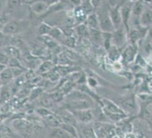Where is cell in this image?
I'll list each match as a JSON object with an SVG mask.
<instances>
[{"label": "cell", "mask_w": 152, "mask_h": 138, "mask_svg": "<svg viewBox=\"0 0 152 138\" xmlns=\"http://www.w3.org/2000/svg\"><path fill=\"white\" fill-rule=\"evenodd\" d=\"M138 99L141 102L140 116L152 127V95L141 93L138 96Z\"/></svg>", "instance_id": "6da1fadb"}, {"label": "cell", "mask_w": 152, "mask_h": 138, "mask_svg": "<svg viewBox=\"0 0 152 138\" xmlns=\"http://www.w3.org/2000/svg\"><path fill=\"white\" fill-rule=\"evenodd\" d=\"M93 127L97 138H114L116 136V126L111 122L95 121Z\"/></svg>", "instance_id": "7a4b0ae2"}, {"label": "cell", "mask_w": 152, "mask_h": 138, "mask_svg": "<svg viewBox=\"0 0 152 138\" xmlns=\"http://www.w3.org/2000/svg\"><path fill=\"white\" fill-rule=\"evenodd\" d=\"M99 12H96L99 21V27L102 32H113L115 30L109 15V9H102L98 7Z\"/></svg>", "instance_id": "3957f363"}, {"label": "cell", "mask_w": 152, "mask_h": 138, "mask_svg": "<svg viewBox=\"0 0 152 138\" xmlns=\"http://www.w3.org/2000/svg\"><path fill=\"white\" fill-rule=\"evenodd\" d=\"M128 41V33L124 27L115 29L111 33V42L113 46L122 50L127 46L126 43Z\"/></svg>", "instance_id": "277c9868"}, {"label": "cell", "mask_w": 152, "mask_h": 138, "mask_svg": "<svg viewBox=\"0 0 152 138\" xmlns=\"http://www.w3.org/2000/svg\"><path fill=\"white\" fill-rule=\"evenodd\" d=\"M138 45L129 44L121 52V60L124 64H130L134 62L138 54ZM123 63V64H124Z\"/></svg>", "instance_id": "5b68a950"}, {"label": "cell", "mask_w": 152, "mask_h": 138, "mask_svg": "<svg viewBox=\"0 0 152 138\" xmlns=\"http://www.w3.org/2000/svg\"><path fill=\"white\" fill-rule=\"evenodd\" d=\"M94 101L91 100H75L67 101L65 104V109L70 111H81L91 109L94 106Z\"/></svg>", "instance_id": "8992f818"}, {"label": "cell", "mask_w": 152, "mask_h": 138, "mask_svg": "<svg viewBox=\"0 0 152 138\" xmlns=\"http://www.w3.org/2000/svg\"><path fill=\"white\" fill-rule=\"evenodd\" d=\"M133 3L128 2L124 3L123 6H121V15L122 19V25L126 30L127 33L130 31L129 28V23L132 19V9Z\"/></svg>", "instance_id": "52a82bcc"}, {"label": "cell", "mask_w": 152, "mask_h": 138, "mask_svg": "<svg viewBox=\"0 0 152 138\" xmlns=\"http://www.w3.org/2000/svg\"><path fill=\"white\" fill-rule=\"evenodd\" d=\"M72 111L77 121L82 124H91L94 121V115H93L91 109H86V110L81 111Z\"/></svg>", "instance_id": "ba28073f"}, {"label": "cell", "mask_w": 152, "mask_h": 138, "mask_svg": "<svg viewBox=\"0 0 152 138\" xmlns=\"http://www.w3.org/2000/svg\"><path fill=\"white\" fill-rule=\"evenodd\" d=\"M24 28V25L20 21L12 20L8 22L2 29V32L9 36H15L21 32Z\"/></svg>", "instance_id": "9c48e42d"}, {"label": "cell", "mask_w": 152, "mask_h": 138, "mask_svg": "<svg viewBox=\"0 0 152 138\" xmlns=\"http://www.w3.org/2000/svg\"><path fill=\"white\" fill-rule=\"evenodd\" d=\"M101 106L102 107L104 111L106 113H119V114H128L123 110L121 107L118 105V104H116L113 101H111V100L105 98H102Z\"/></svg>", "instance_id": "30bf717a"}, {"label": "cell", "mask_w": 152, "mask_h": 138, "mask_svg": "<svg viewBox=\"0 0 152 138\" xmlns=\"http://www.w3.org/2000/svg\"><path fill=\"white\" fill-rule=\"evenodd\" d=\"M30 9L34 15H43L48 13L49 7L45 2L39 0H34L29 2Z\"/></svg>", "instance_id": "8fae6325"}, {"label": "cell", "mask_w": 152, "mask_h": 138, "mask_svg": "<svg viewBox=\"0 0 152 138\" xmlns=\"http://www.w3.org/2000/svg\"><path fill=\"white\" fill-rule=\"evenodd\" d=\"M109 15L115 29L122 27V19H121V5H118L115 7H110Z\"/></svg>", "instance_id": "7c38bea8"}, {"label": "cell", "mask_w": 152, "mask_h": 138, "mask_svg": "<svg viewBox=\"0 0 152 138\" xmlns=\"http://www.w3.org/2000/svg\"><path fill=\"white\" fill-rule=\"evenodd\" d=\"M139 26L141 28L148 30L152 27V9H145L139 19Z\"/></svg>", "instance_id": "4fadbf2b"}, {"label": "cell", "mask_w": 152, "mask_h": 138, "mask_svg": "<svg viewBox=\"0 0 152 138\" xmlns=\"http://www.w3.org/2000/svg\"><path fill=\"white\" fill-rule=\"evenodd\" d=\"M13 127L16 130L22 132L31 133L33 131V124L29 122L28 121L22 119V118H18L13 121L12 122Z\"/></svg>", "instance_id": "5bb4252c"}, {"label": "cell", "mask_w": 152, "mask_h": 138, "mask_svg": "<svg viewBox=\"0 0 152 138\" xmlns=\"http://www.w3.org/2000/svg\"><path fill=\"white\" fill-rule=\"evenodd\" d=\"M58 117L60 118L61 123L69 124L77 126L78 121H77L72 111H71L69 109H65L64 110H61L58 114Z\"/></svg>", "instance_id": "9a60e30c"}, {"label": "cell", "mask_w": 152, "mask_h": 138, "mask_svg": "<svg viewBox=\"0 0 152 138\" xmlns=\"http://www.w3.org/2000/svg\"><path fill=\"white\" fill-rule=\"evenodd\" d=\"M65 98L67 101H75V100H91L93 101L90 96L76 88L71 91L69 94L65 96Z\"/></svg>", "instance_id": "2e32d148"}, {"label": "cell", "mask_w": 152, "mask_h": 138, "mask_svg": "<svg viewBox=\"0 0 152 138\" xmlns=\"http://www.w3.org/2000/svg\"><path fill=\"white\" fill-rule=\"evenodd\" d=\"M72 14L73 18L75 21L76 25L83 24V23L86 22V19H87L88 15L86 13V12L84 11V9L81 6L75 7L72 10Z\"/></svg>", "instance_id": "e0dca14e"}, {"label": "cell", "mask_w": 152, "mask_h": 138, "mask_svg": "<svg viewBox=\"0 0 152 138\" xmlns=\"http://www.w3.org/2000/svg\"><path fill=\"white\" fill-rule=\"evenodd\" d=\"M39 41L43 45L46 47L48 50L52 51V50H55L58 47H59L61 44L59 43H58L56 40L51 37L49 35H43V36H39Z\"/></svg>", "instance_id": "ac0fdd59"}, {"label": "cell", "mask_w": 152, "mask_h": 138, "mask_svg": "<svg viewBox=\"0 0 152 138\" xmlns=\"http://www.w3.org/2000/svg\"><path fill=\"white\" fill-rule=\"evenodd\" d=\"M3 52L10 58H17V59L22 60V52L19 48L13 46V45H8V46L3 47Z\"/></svg>", "instance_id": "d6986e66"}, {"label": "cell", "mask_w": 152, "mask_h": 138, "mask_svg": "<svg viewBox=\"0 0 152 138\" xmlns=\"http://www.w3.org/2000/svg\"><path fill=\"white\" fill-rule=\"evenodd\" d=\"M56 63L52 60L42 61V63L40 64L39 68L36 70V73H37L38 75H42L51 71L52 70H53L56 67Z\"/></svg>", "instance_id": "ffe728a7"}, {"label": "cell", "mask_w": 152, "mask_h": 138, "mask_svg": "<svg viewBox=\"0 0 152 138\" xmlns=\"http://www.w3.org/2000/svg\"><path fill=\"white\" fill-rule=\"evenodd\" d=\"M128 39L131 44H137L142 39V33L138 28L131 29L128 33Z\"/></svg>", "instance_id": "44dd1931"}, {"label": "cell", "mask_w": 152, "mask_h": 138, "mask_svg": "<svg viewBox=\"0 0 152 138\" xmlns=\"http://www.w3.org/2000/svg\"><path fill=\"white\" fill-rule=\"evenodd\" d=\"M48 35L54 40H56L58 43H59L60 44H62L65 38L63 31H62L61 28H58V27H52V30L50 31Z\"/></svg>", "instance_id": "7402d4cb"}, {"label": "cell", "mask_w": 152, "mask_h": 138, "mask_svg": "<svg viewBox=\"0 0 152 138\" xmlns=\"http://www.w3.org/2000/svg\"><path fill=\"white\" fill-rule=\"evenodd\" d=\"M89 40H91L94 44L102 45V32L100 29L89 28Z\"/></svg>", "instance_id": "603a6c76"}, {"label": "cell", "mask_w": 152, "mask_h": 138, "mask_svg": "<svg viewBox=\"0 0 152 138\" xmlns=\"http://www.w3.org/2000/svg\"><path fill=\"white\" fill-rule=\"evenodd\" d=\"M14 80L12 72L10 67L8 66L3 72L0 73V84L2 86L7 85V83Z\"/></svg>", "instance_id": "cb8c5ba5"}, {"label": "cell", "mask_w": 152, "mask_h": 138, "mask_svg": "<svg viewBox=\"0 0 152 138\" xmlns=\"http://www.w3.org/2000/svg\"><path fill=\"white\" fill-rule=\"evenodd\" d=\"M121 49L118 48L115 46H111L109 50H108V57L109 58L110 60L112 62H118V61H121Z\"/></svg>", "instance_id": "d4e9b609"}, {"label": "cell", "mask_w": 152, "mask_h": 138, "mask_svg": "<svg viewBox=\"0 0 152 138\" xmlns=\"http://www.w3.org/2000/svg\"><path fill=\"white\" fill-rule=\"evenodd\" d=\"M43 119L45 120V121L47 124L52 127V128L54 127H58L61 125V121L60 118L58 117V115H56L54 113H52V114H48L46 117L43 118Z\"/></svg>", "instance_id": "484cf974"}, {"label": "cell", "mask_w": 152, "mask_h": 138, "mask_svg": "<svg viewBox=\"0 0 152 138\" xmlns=\"http://www.w3.org/2000/svg\"><path fill=\"white\" fill-rule=\"evenodd\" d=\"M85 24H86L89 28L100 29V27H99V21H98V18L96 12H94L92 13V14H91V15H88L87 19H86Z\"/></svg>", "instance_id": "4316f807"}, {"label": "cell", "mask_w": 152, "mask_h": 138, "mask_svg": "<svg viewBox=\"0 0 152 138\" xmlns=\"http://www.w3.org/2000/svg\"><path fill=\"white\" fill-rule=\"evenodd\" d=\"M11 90L7 85H3L0 87V104L4 105L7 103L11 98Z\"/></svg>", "instance_id": "83f0119b"}, {"label": "cell", "mask_w": 152, "mask_h": 138, "mask_svg": "<svg viewBox=\"0 0 152 138\" xmlns=\"http://www.w3.org/2000/svg\"><path fill=\"white\" fill-rule=\"evenodd\" d=\"M76 35L84 39L89 38V28L85 23L80 24L75 27Z\"/></svg>", "instance_id": "f1b7e54d"}, {"label": "cell", "mask_w": 152, "mask_h": 138, "mask_svg": "<svg viewBox=\"0 0 152 138\" xmlns=\"http://www.w3.org/2000/svg\"><path fill=\"white\" fill-rule=\"evenodd\" d=\"M85 127L82 128L81 131V135L83 138H97L96 134H95V130L93 127V124L91 125V124H84Z\"/></svg>", "instance_id": "f546056e"}, {"label": "cell", "mask_w": 152, "mask_h": 138, "mask_svg": "<svg viewBox=\"0 0 152 138\" xmlns=\"http://www.w3.org/2000/svg\"><path fill=\"white\" fill-rule=\"evenodd\" d=\"M60 127L65 130L68 134L72 137V138H79V133L78 131L77 127L72 124H69L61 123Z\"/></svg>", "instance_id": "4dcf8cb0"}, {"label": "cell", "mask_w": 152, "mask_h": 138, "mask_svg": "<svg viewBox=\"0 0 152 138\" xmlns=\"http://www.w3.org/2000/svg\"><path fill=\"white\" fill-rule=\"evenodd\" d=\"M39 105H41V107L46 108V109H49L50 108L52 107V105L54 104V101H52L49 94L43 93V94L39 98Z\"/></svg>", "instance_id": "1f68e13d"}, {"label": "cell", "mask_w": 152, "mask_h": 138, "mask_svg": "<svg viewBox=\"0 0 152 138\" xmlns=\"http://www.w3.org/2000/svg\"><path fill=\"white\" fill-rule=\"evenodd\" d=\"M72 63L73 60H72L63 51H61L57 56L56 65H59V66H72Z\"/></svg>", "instance_id": "d6a6232c"}, {"label": "cell", "mask_w": 152, "mask_h": 138, "mask_svg": "<svg viewBox=\"0 0 152 138\" xmlns=\"http://www.w3.org/2000/svg\"><path fill=\"white\" fill-rule=\"evenodd\" d=\"M51 137L52 138H72V137L69 134H68L65 130L60 127L52 128Z\"/></svg>", "instance_id": "836d02e7"}, {"label": "cell", "mask_w": 152, "mask_h": 138, "mask_svg": "<svg viewBox=\"0 0 152 138\" xmlns=\"http://www.w3.org/2000/svg\"><path fill=\"white\" fill-rule=\"evenodd\" d=\"M81 6L84 9V11L86 12V13L88 15H91L92 13L95 12V6L93 5L91 2V0H82Z\"/></svg>", "instance_id": "e575fe53"}, {"label": "cell", "mask_w": 152, "mask_h": 138, "mask_svg": "<svg viewBox=\"0 0 152 138\" xmlns=\"http://www.w3.org/2000/svg\"><path fill=\"white\" fill-rule=\"evenodd\" d=\"M111 33L112 32H102V45L104 48L108 51L110 48L112 46V42H111Z\"/></svg>", "instance_id": "d590c367"}, {"label": "cell", "mask_w": 152, "mask_h": 138, "mask_svg": "<svg viewBox=\"0 0 152 138\" xmlns=\"http://www.w3.org/2000/svg\"><path fill=\"white\" fill-rule=\"evenodd\" d=\"M52 27L48 24L46 22H42L40 23L38 28V33H39V36H43V35H48L50 31L52 30Z\"/></svg>", "instance_id": "8d00e7d4"}, {"label": "cell", "mask_w": 152, "mask_h": 138, "mask_svg": "<svg viewBox=\"0 0 152 138\" xmlns=\"http://www.w3.org/2000/svg\"><path fill=\"white\" fill-rule=\"evenodd\" d=\"M43 93H44V88L42 87H35L34 88H32V90H31V92H30V99L33 100L39 98Z\"/></svg>", "instance_id": "74e56055"}, {"label": "cell", "mask_w": 152, "mask_h": 138, "mask_svg": "<svg viewBox=\"0 0 152 138\" xmlns=\"http://www.w3.org/2000/svg\"><path fill=\"white\" fill-rule=\"evenodd\" d=\"M12 36L6 34L2 31H0V47H5L10 45Z\"/></svg>", "instance_id": "f35d334b"}, {"label": "cell", "mask_w": 152, "mask_h": 138, "mask_svg": "<svg viewBox=\"0 0 152 138\" xmlns=\"http://www.w3.org/2000/svg\"><path fill=\"white\" fill-rule=\"evenodd\" d=\"M76 42H77L76 37L75 36H73V37H65L62 44H63L64 47H65L70 48V49H74L75 47Z\"/></svg>", "instance_id": "ab89813d"}, {"label": "cell", "mask_w": 152, "mask_h": 138, "mask_svg": "<svg viewBox=\"0 0 152 138\" xmlns=\"http://www.w3.org/2000/svg\"><path fill=\"white\" fill-rule=\"evenodd\" d=\"M8 66L10 67V68L25 69L24 66L22 63L21 60L17 59V58H10L9 63H8Z\"/></svg>", "instance_id": "60d3db41"}, {"label": "cell", "mask_w": 152, "mask_h": 138, "mask_svg": "<svg viewBox=\"0 0 152 138\" xmlns=\"http://www.w3.org/2000/svg\"><path fill=\"white\" fill-rule=\"evenodd\" d=\"M63 31L64 35L65 37H73L75 36V27H65V28H61Z\"/></svg>", "instance_id": "b9f144b4"}, {"label": "cell", "mask_w": 152, "mask_h": 138, "mask_svg": "<svg viewBox=\"0 0 152 138\" xmlns=\"http://www.w3.org/2000/svg\"><path fill=\"white\" fill-rule=\"evenodd\" d=\"M86 84H87L90 88H95L98 86V82L95 78L91 77V76H88L87 83H86Z\"/></svg>", "instance_id": "7bdbcfd3"}, {"label": "cell", "mask_w": 152, "mask_h": 138, "mask_svg": "<svg viewBox=\"0 0 152 138\" xmlns=\"http://www.w3.org/2000/svg\"><path fill=\"white\" fill-rule=\"evenodd\" d=\"M22 4V0H8V7L10 9H15Z\"/></svg>", "instance_id": "ee69618b"}, {"label": "cell", "mask_w": 152, "mask_h": 138, "mask_svg": "<svg viewBox=\"0 0 152 138\" xmlns=\"http://www.w3.org/2000/svg\"><path fill=\"white\" fill-rule=\"evenodd\" d=\"M10 59V57H8L3 51L0 52V63H1V64H5L6 65V66H8V63H9Z\"/></svg>", "instance_id": "f6af8a7d"}, {"label": "cell", "mask_w": 152, "mask_h": 138, "mask_svg": "<svg viewBox=\"0 0 152 138\" xmlns=\"http://www.w3.org/2000/svg\"><path fill=\"white\" fill-rule=\"evenodd\" d=\"M9 22H10V20H9L7 16H6V15H0V31H2L5 25Z\"/></svg>", "instance_id": "bcb514c9"}, {"label": "cell", "mask_w": 152, "mask_h": 138, "mask_svg": "<svg viewBox=\"0 0 152 138\" xmlns=\"http://www.w3.org/2000/svg\"><path fill=\"white\" fill-rule=\"evenodd\" d=\"M39 1H42V2H45L48 7H51V6H54L56 3L60 2L61 0H39Z\"/></svg>", "instance_id": "7dc6e473"}, {"label": "cell", "mask_w": 152, "mask_h": 138, "mask_svg": "<svg viewBox=\"0 0 152 138\" xmlns=\"http://www.w3.org/2000/svg\"><path fill=\"white\" fill-rule=\"evenodd\" d=\"M121 138H138V135L136 134L135 133L132 132H128L124 134Z\"/></svg>", "instance_id": "c3c4849f"}, {"label": "cell", "mask_w": 152, "mask_h": 138, "mask_svg": "<svg viewBox=\"0 0 152 138\" xmlns=\"http://www.w3.org/2000/svg\"><path fill=\"white\" fill-rule=\"evenodd\" d=\"M104 0H91V2L95 6V8L100 7L104 3Z\"/></svg>", "instance_id": "681fc988"}, {"label": "cell", "mask_w": 152, "mask_h": 138, "mask_svg": "<svg viewBox=\"0 0 152 138\" xmlns=\"http://www.w3.org/2000/svg\"><path fill=\"white\" fill-rule=\"evenodd\" d=\"M69 2H70V3L72 5L73 7L75 8L77 7V6H81L82 0H69Z\"/></svg>", "instance_id": "f907efd6"}, {"label": "cell", "mask_w": 152, "mask_h": 138, "mask_svg": "<svg viewBox=\"0 0 152 138\" xmlns=\"http://www.w3.org/2000/svg\"><path fill=\"white\" fill-rule=\"evenodd\" d=\"M108 3L110 7H115L119 5V0H108Z\"/></svg>", "instance_id": "816d5d0a"}, {"label": "cell", "mask_w": 152, "mask_h": 138, "mask_svg": "<svg viewBox=\"0 0 152 138\" xmlns=\"http://www.w3.org/2000/svg\"><path fill=\"white\" fill-rule=\"evenodd\" d=\"M7 67H8V66H6V65L1 64V63H0V73L3 72L4 70H6V69L7 68Z\"/></svg>", "instance_id": "f5cc1de1"}, {"label": "cell", "mask_w": 152, "mask_h": 138, "mask_svg": "<svg viewBox=\"0 0 152 138\" xmlns=\"http://www.w3.org/2000/svg\"><path fill=\"white\" fill-rule=\"evenodd\" d=\"M5 2H6V0H0V12H1V11H2Z\"/></svg>", "instance_id": "db71d44e"}, {"label": "cell", "mask_w": 152, "mask_h": 138, "mask_svg": "<svg viewBox=\"0 0 152 138\" xmlns=\"http://www.w3.org/2000/svg\"><path fill=\"white\" fill-rule=\"evenodd\" d=\"M143 2L145 3L149 4V5H151L152 4V0H143Z\"/></svg>", "instance_id": "11a10c76"}, {"label": "cell", "mask_w": 152, "mask_h": 138, "mask_svg": "<svg viewBox=\"0 0 152 138\" xmlns=\"http://www.w3.org/2000/svg\"><path fill=\"white\" fill-rule=\"evenodd\" d=\"M137 1H138V0H128V2H132V3H134V2H137Z\"/></svg>", "instance_id": "9f6ffc18"}, {"label": "cell", "mask_w": 152, "mask_h": 138, "mask_svg": "<svg viewBox=\"0 0 152 138\" xmlns=\"http://www.w3.org/2000/svg\"><path fill=\"white\" fill-rule=\"evenodd\" d=\"M26 2H31V1H34V0H26Z\"/></svg>", "instance_id": "6f0895ef"}, {"label": "cell", "mask_w": 152, "mask_h": 138, "mask_svg": "<svg viewBox=\"0 0 152 138\" xmlns=\"http://www.w3.org/2000/svg\"><path fill=\"white\" fill-rule=\"evenodd\" d=\"M114 138H120V137H119L118 136H117V135H116V136H115V137H114Z\"/></svg>", "instance_id": "680465c9"}]
</instances>
